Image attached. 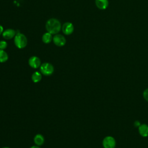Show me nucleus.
Returning a JSON list of instances; mask_svg holds the SVG:
<instances>
[{
  "mask_svg": "<svg viewBox=\"0 0 148 148\" xmlns=\"http://www.w3.org/2000/svg\"><path fill=\"white\" fill-rule=\"evenodd\" d=\"M61 24L59 20L51 18L48 20L46 23V28L48 32L53 34H57L61 29Z\"/></svg>",
  "mask_w": 148,
  "mask_h": 148,
  "instance_id": "obj_1",
  "label": "nucleus"
},
{
  "mask_svg": "<svg viewBox=\"0 0 148 148\" xmlns=\"http://www.w3.org/2000/svg\"><path fill=\"white\" fill-rule=\"evenodd\" d=\"M14 42L17 47L18 49H23L27 45V39L24 34L18 32L14 36Z\"/></svg>",
  "mask_w": 148,
  "mask_h": 148,
  "instance_id": "obj_2",
  "label": "nucleus"
},
{
  "mask_svg": "<svg viewBox=\"0 0 148 148\" xmlns=\"http://www.w3.org/2000/svg\"><path fill=\"white\" fill-rule=\"evenodd\" d=\"M40 71L43 75L46 76H49L53 73L54 67L50 63L45 62L41 64L40 66Z\"/></svg>",
  "mask_w": 148,
  "mask_h": 148,
  "instance_id": "obj_3",
  "label": "nucleus"
},
{
  "mask_svg": "<svg viewBox=\"0 0 148 148\" xmlns=\"http://www.w3.org/2000/svg\"><path fill=\"white\" fill-rule=\"evenodd\" d=\"M116 144V140L111 136H106L102 141V145L104 148H114Z\"/></svg>",
  "mask_w": 148,
  "mask_h": 148,
  "instance_id": "obj_4",
  "label": "nucleus"
},
{
  "mask_svg": "<svg viewBox=\"0 0 148 148\" xmlns=\"http://www.w3.org/2000/svg\"><path fill=\"white\" fill-rule=\"evenodd\" d=\"M53 41L57 46H63L66 43L65 38L61 34H56L53 38Z\"/></svg>",
  "mask_w": 148,
  "mask_h": 148,
  "instance_id": "obj_5",
  "label": "nucleus"
},
{
  "mask_svg": "<svg viewBox=\"0 0 148 148\" xmlns=\"http://www.w3.org/2000/svg\"><path fill=\"white\" fill-rule=\"evenodd\" d=\"M62 32L65 35H70L73 33L74 30L73 25L70 22L65 23L61 27Z\"/></svg>",
  "mask_w": 148,
  "mask_h": 148,
  "instance_id": "obj_6",
  "label": "nucleus"
},
{
  "mask_svg": "<svg viewBox=\"0 0 148 148\" xmlns=\"http://www.w3.org/2000/svg\"><path fill=\"white\" fill-rule=\"evenodd\" d=\"M29 65L32 68H38L41 65V62L39 58L36 56H32L28 60Z\"/></svg>",
  "mask_w": 148,
  "mask_h": 148,
  "instance_id": "obj_7",
  "label": "nucleus"
},
{
  "mask_svg": "<svg viewBox=\"0 0 148 148\" xmlns=\"http://www.w3.org/2000/svg\"><path fill=\"white\" fill-rule=\"evenodd\" d=\"M16 35V32L13 29H7L5 30L2 33V36L5 39H10L13 38H14V36Z\"/></svg>",
  "mask_w": 148,
  "mask_h": 148,
  "instance_id": "obj_8",
  "label": "nucleus"
},
{
  "mask_svg": "<svg viewBox=\"0 0 148 148\" xmlns=\"http://www.w3.org/2000/svg\"><path fill=\"white\" fill-rule=\"evenodd\" d=\"M95 2L97 7L101 10L106 9L109 5L108 0H95Z\"/></svg>",
  "mask_w": 148,
  "mask_h": 148,
  "instance_id": "obj_9",
  "label": "nucleus"
},
{
  "mask_svg": "<svg viewBox=\"0 0 148 148\" xmlns=\"http://www.w3.org/2000/svg\"><path fill=\"white\" fill-rule=\"evenodd\" d=\"M138 131L139 134L143 137L148 136V125L146 124H140L138 127Z\"/></svg>",
  "mask_w": 148,
  "mask_h": 148,
  "instance_id": "obj_10",
  "label": "nucleus"
},
{
  "mask_svg": "<svg viewBox=\"0 0 148 148\" xmlns=\"http://www.w3.org/2000/svg\"><path fill=\"white\" fill-rule=\"evenodd\" d=\"M34 143L36 144V145L41 146L45 142V139L42 135L37 134L35 136L34 138Z\"/></svg>",
  "mask_w": 148,
  "mask_h": 148,
  "instance_id": "obj_11",
  "label": "nucleus"
},
{
  "mask_svg": "<svg viewBox=\"0 0 148 148\" xmlns=\"http://www.w3.org/2000/svg\"><path fill=\"white\" fill-rule=\"evenodd\" d=\"M53 36L52 34L49 32H46L42 36V41L45 43H49L53 40Z\"/></svg>",
  "mask_w": 148,
  "mask_h": 148,
  "instance_id": "obj_12",
  "label": "nucleus"
},
{
  "mask_svg": "<svg viewBox=\"0 0 148 148\" xmlns=\"http://www.w3.org/2000/svg\"><path fill=\"white\" fill-rule=\"evenodd\" d=\"M32 80L34 83H38L42 79V75L40 72L36 71L32 75Z\"/></svg>",
  "mask_w": 148,
  "mask_h": 148,
  "instance_id": "obj_13",
  "label": "nucleus"
},
{
  "mask_svg": "<svg viewBox=\"0 0 148 148\" xmlns=\"http://www.w3.org/2000/svg\"><path fill=\"white\" fill-rule=\"evenodd\" d=\"M8 60V54L4 50L0 49V62H5Z\"/></svg>",
  "mask_w": 148,
  "mask_h": 148,
  "instance_id": "obj_14",
  "label": "nucleus"
},
{
  "mask_svg": "<svg viewBox=\"0 0 148 148\" xmlns=\"http://www.w3.org/2000/svg\"><path fill=\"white\" fill-rule=\"evenodd\" d=\"M8 43L5 40H1L0 41V49L4 50L7 47Z\"/></svg>",
  "mask_w": 148,
  "mask_h": 148,
  "instance_id": "obj_15",
  "label": "nucleus"
},
{
  "mask_svg": "<svg viewBox=\"0 0 148 148\" xmlns=\"http://www.w3.org/2000/svg\"><path fill=\"white\" fill-rule=\"evenodd\" d=\"M143 97L144 99L148 102V88H146L144 90L143 92Z\"/></svg>",
  "mask_w": 148,
  "mask_h": 148,
  "instance_id": "obj_16",
  "label": "nucleus"
},
{
  "mask_svg": "<svg viewBox=\"0 0 148 148\" xmlns=\"http://www.w3.org/2000/svg\"><path fill=\"white\" fill-rule=\"evenodd\" d=\"M134 126L136 127H139L140 125V121H139V120H136V121H135L134 122Z\"/></svg>",
  "mask_w": 148,
  "mask_h": 148,
  "instance_id": "obj_17",
  "label": "nucleus"
},
{
  "mask_svg": "<svg viewBox=\"0 0 148 148\" xmlns=\"http://www.w3.org/2000/svg\"><path fill=\"white\" fill-rule=\"evenodd\" d=\"M3 32V28L1 25H0V35L2 34Z\"/></svg>",
  "mask_w": 148,
  "mask_h": 148,
  "instance_id": "obj_18",
  "label": "nucleus"
},
{
  "mask_svg": "<svg viewBox=\"0 0 148 148\" xmlns=\"http://www.w3.org/2000/svg\"><path fill=\"white\" fill-rule=\"evenodd\" d=\"M30 148H40V147H39V146H37V145H36V146H32Z\"/></svg>",
  "mask_w": 148,
  "mask_h": 148,
  "instance_id": "obj_19",
  "label": "nucleus"
},
{
  "mask_svg": "<svg viewBox=\"0 0 148 148\" xmlns=\"http://www.w3.org/2000/svg\"><path fill=\"white\" fill-rule=\"evenodd\" d=\"M2 148H9V147H2Z\"/></svg>",
  "mask_w": 148,
  "mask_h": 148,
  "instance_id": "obj_20",
  "label": "nucleus"
}]
</instances>
